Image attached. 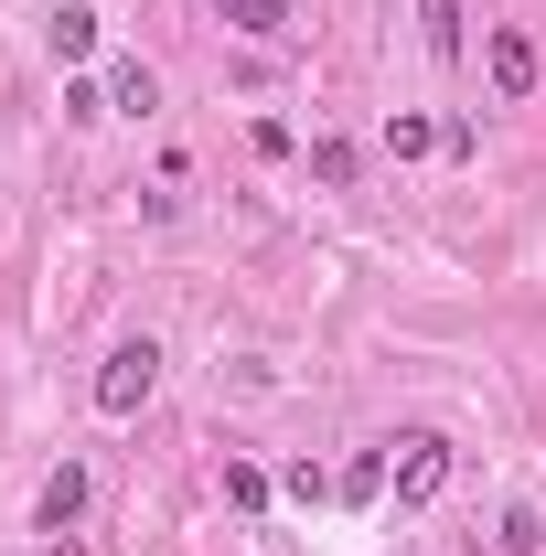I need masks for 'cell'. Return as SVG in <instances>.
<instances>
[{"instance_id":"9","label":"cell","mask_w":546,"mask_h":556,"mask_svg":"<svg viewBox=\"0 0 546 556\" xmlns=\"http://www.w3.org/2000/svg\"><path fill=\"white\" fill-rule=\"evenodd\" d=\"M386 150H397V161H429V150H439V118H429V108H397V118H386Z\"/></svg>"},{"instance_id":"8","label":"cell","mask_w":546,"mask_h":556,"mask_svg":"<svg viewBox=\"0 0 546 556\" xmlns=\"http://www.w3.org/2000/svg\"><path fill=\"white\" fill-rule=\"evenodd\" d=\"M493 556H546V514H536V503H504V525H493Z\"/></svg>"},{"instance_id":"1","label":"cell","mask_w":546,"mask_h":556,"mask_svg":"<svg viewBox=\"0 0 546 556\" xmlns=\"http://www.w3.org/2000/svg\"><path fill=\"white\" fill-rule=\"evenodd\" d=\"M97 417H139L150 396H161V343L150 332H129V343H108V364H97Z\"/></svg>"},{"instance_id":"5","label":"cell","mask_w":546,"mask_h":556,"mask_svg":"<svg viewBox=\"0 0 546 556\" xmlns=\"http://www.w3.org/2000/svg\"><path fill=\"white\" fill-rule=\"evenodd\" d=\"M204 11L225 22V33H247V43H289V33H300L289 0H204Z\"/></svg>"},{"instance_id":"10","label":"cell","mask_w":546,"mask_h":556,"mask_svg":"<svg viewBox=\"0 0 546 556\" xmlns=\"http://www.w3.org/2000/svg\"><path fill=\"white\" fill-rule=\"evenodd\" d=\"M418 33H429V54H461V43H472L461 0H418Z\"/></svg>"},{"instance_id":"4","label":"cell","mask_w":546,"mask_h":556,"mask_svg":"<svg viewBox=\"0 0 546 556\" xmlns=\"http://www.w3.org/2000/svg\"><path fill=\"white\" fill-rule=\"evenodd\" d=\"M75 525H86V460H54L33 492V535H75Z\"/></svg>"},{"instance_id":"12","label":"cell","mask_w":546,"mask_h":556,"mask_svg":"<svg viewBox=\"0 0 546 556\" xmlns=\"http://www.w3.org/2000/svg\"><path fill=\"white\" fill-rule=\"evenodd\" d=\"M225 503H236V514H269V471H258V460H225Z\"/></svg>"},{"instance_id":"3","label":"cell","mask_w":546,"mask_h":556,"mask_svg":"<svg viewBox=\"0 0 546 556\" xmlns=\"http://www.w3.org/2000/svg\"><path fill=\"white\" fill-rule=\"evenodd\" d=\"M439 492H450V439L439 428H408L397 439V514H429Z\"/></svg>"},{"instance_id":"7","label":"cell","mask_w":546,"mask_h":556,"mask_svg":"<svg viewBox=\"0 0 546 556\" xmlns=\"http://www.w3.org/2000/svg\"><path fill=\"white\" fill-rule=\"evenodd\" d=\"M44 43H54L65 65H86V54H97V11H86V0H54V22H44Z\"/></svg>"},{"instance_id":"6","label":"cell","mask_w":546,"mask_h":556,"mask_svg":"<svg viewBox=\"0 0 546 556\" xmlns=\"http://www.w3.org/2000/svg\"><path fill=\"white\" fill-rule=\"evenodd\" d=\"M150 108H161V75L139 65V54H119L108 65V118H150Z\"/></svg>"},{"instance_id":"11","label":"cell","mask_w":546,"mask_h":556,"mask_svg":"<svg viewBox=\"0 0 546 556\" xmlns=\"http://www.w3.org/2000/svg\"><path fill=\"white\" fill-rule=\"evenodd\" d=\"M311 182L322 193H353V139H311Z\"/></svg>"},{"instance_id":"14","label":"cell","mask_w":546,"mask_h":556,"mask_svg":"<svg viewBox=\"0 0 546 556\" xmlns=\"http://www.w3.org/2000/svg\"><path fill=\"white\" fill-rule=\"evenodd\" d=\"M278 482H289V503H322V492H333V471H322V460H289Z\"/></svg>"},{"instance_id":"13","label":"cell","mask_w":546,"mask_h":556,"mask_svg":"<svg viewBox=\"0 0 546 556\" xmlns=\"http://www.w3.org/2000/svg\"><path fill=\"white\" fill-rule=\"evenodd\" d=\"M343 492L375 503V492H386V450H353V460H343Z\"/></svg>"},{"instance_id":"2","label":"cell","mask_w":546,"mask_h":556,"mask_svg":"<svg viewBox=\"0 0 546 556\" xmlns=\"http://www.w3.org/2000/svg\"><path fill=\"white\" fill-rule=\"evenodd\" d=\"M482 75H493V97H504V108H525V97H536V75H546L536 33H525V22H493V33H482Z\"/></svg>"}]
</instances>
